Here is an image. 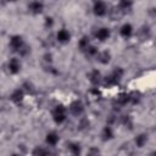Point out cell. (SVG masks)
<instances>
[{
  "label": "cell",
  "instance_id": "9c48e42d",
  "mask_svg": "<svg viewBox=\"0 0 156 156\" xmlns=\"http://www.w3.org/2000/svg\"><path fill=\"white\" fill-rule=\"evenodd\" d=\"M44 10V4L41 1H32L28 4V11L33 15H39Z\"/></svg>",
  "mask_w": 156,
  "mask_h": 156
},
{
  "label": "cell",
  "instance_id": "ac0fdd59",
  "mask_svg": "<svg viewBox=\"0 0 156 156\" xmlns=\"http://www.w3.org/2000/svg\"><path fill=\"white\" fill-rule=\"evenodd\" d=\"M147 140H149L147 134H146V133H140V134H138V135L135 136L134 143H135V145H136L138 147H144V146L146 145Z\"/></svg>",
  "mask_w": 156,
  "mask_h": 156
},
{
  "label": "cell",
  "instance_id": "30bf717a",
  "mask_svg": "<svg viewBox=\"0 0 156 156\" xmlns=\"http://www.w3.org/2000/svg\"><path fill=\"white\" fill-rule=\"evenodd\" d=\"M133 33H134V28H133V26H132L130 23H124V24H122L121 28H119V34H121V37L124 38V39L130 38V37L133 35Z\"/></svg>",
  "mask_w": 156,
  "mask_h": 156
},
{
  "label": "cell",
  "instance_id": "2e32d148",
  "mask_svg": "<svg viewBox=\"0 0 156 156\" xmlns=\"http://www.w3.org/2000/svg\"><path fill=\"white\" fill-rule=\"evenodd\" d=\"M115 134H113V129L110 127V126H105L101 130V139L104 141H108L111 139H113Z\"/></svg>",
  "mask_w": 156,
  "mask_h": 156
},
{
  "label": "cell",
  "instance_id": "e0dca14e",
  "mask_svg": "<svg viewBox=\"0 0 156 156\" xmlns=\"http://www.w3.org/2000/svg\"><path fill=\"white\" fill-rule=\"evenodd\" d=\"M32 156H51V152L48 147L38 145L32 150Z\"/></svg>",
  "mask_w": 156,
  "mask_h": 156
},
{
  "label": "cell",
  "instance_id": "cb8c5ba5",
  "mask_svg": "<svg viewBox=\"0 0 156 156\" xmlns=\"http://www.w3.org/2000/svg\"><path fill=\"white\" fill-rule=\"evenodd\" d=\"M54 26V18L52 17H45V27L46 28H51Z\"/></svg>",
  "mask_w": 156,
  "mask_h": 156
},
{
  "label": "cell",
  "instance_id": "d4e9b609",
  "mask_svg": "<svg viewBox=\"0 0 156 156\" xmlns=\"http://www.w3.org/2000/svg\"><path fill=\"white\" fill-rule=\"evenodd\" d=\"M11 156H22V155H21V154H12Z\"/></svg>",
  "mask_w": 156,
  "mask_h": 156
},
{
  "label": "cell",
  "instance_id": "7a4b0ae2",
  "mask_svg": "<svg viewBox=\"0 0 156 156\" xmlns=\"http://www.w3.org/2000/svg\"><path fill=\"white\" fill-rule=\"evenodd\" d=\"M51 116L56 124H61L67 119V108L63 105H56L51 112Z\"/></svg>",
  "mask_w": 156,
  "mask_h": 156
},
{
  "label": "cell",
  "instance_id": "7402d4cb",
  "mask_svg": "<svg viewBox=\"0 0 156 156\" xmlns=\"http://www.w3.org/2000/svg\"><path fill=\"white\" fill-rule=\"evenodd\" d=\"M85 54H87V56H90V57H95L96 55H98V52H99V50H98V48L95 46V45H89L88 46V49L84 51Z\"/></svg>",
  "mask_w": 156,
  "mask_h": 156
},
{
  "label": "cell",
  "instance_id": "9a60e30c",
  "mask_svg": "<svg viewBox=\"0 0 156 156\" xmlns=\"http://www.w3.org/2000/svg\"><path fill=\"white\" fill-rule=\"evenodd\" d=\"M95 57H96V60H98L100 63H102V65H107V63L111 61V52L107 51V50L99 51L98 55H96Z\"/></svg>",
  "mask_w": 156,
  "mask_h": 156
},
{
  "label": "cell",
  "instance_id": "52a82bcc",
  "mask_svg": "<svg viewBox=\"0 0 156 156\" xmlns=\"http://www.w3.org/2000/svg\"><path fill=\"white\" fill-rule=\"evenodd\" d=\"M111 37V30L107 27H100L98 28V30L95 32V38L99 41H106L108 38Z\"/></svg>",
  "mask_w": 156,
  "mask_h": 156
},
{
  "label": "cell",
  "instance_id": "5b68a950",
  "mask_svg": "<svg viewBox=\"0 0 156 156\" xmlns=\"http://www.w3.org/2000/svg\"><path fill=\"white\" fill-rule=\"evenodd\" d=\"M93 12L98 17H102L107 13V5L104 1H95L93 4Z\"/></svg>",
  "mask_w": 156,
  "mask_h": 156
},
{
  "label": "cell",
  "instance_id": "8992f818",
  "mask_svg": "<svg viewBox=\"0 0 156 156\" xmlns=\"http://www.w3.org/2000/svg\"><path fill=\"white\" fill-rule=\"evenodd\" d=\"M7 69L11 74H17L21 71V61L17 57H12L7 62Z\"/></svg>",
  "mask_w": 156,
  "mask_h": 156
},
{
  "label": "cell",
  "instance_id": "ffe728a7",
  "mask_svg": "<svg viewBox=\"0 0 156 156\" xmlns=\"http://www.w3.org/2000/svg\"><path fill=\"white\" fill-rule=\"evenodd\" d=\"M132 7H133V2H132V1H126V0H123V1H119V2H118V11H119L121 13H126V12L130 11Z\"/></svg>",
  "mask_w": 156,
  "mask_h": 156
},
{
  "label": "cell",
  "instance_id": "4fadbf2b",
  "mask_svg": "<svg viewBox=\"0 0 156 156\" xmlns=\"http://www.w3.org/2000/svg\"><path fill=\"white\" fill-rule=\"evenodd\" d=\"M58 141H60V136L56 132H49L45 135V143L49 146H55V145H57Z\"/></svg>",
  "mask_w": 156,
  "mask_h": 156
},
{
  "label": "cell",
  "instance_id": "6da1fadb",
  "mask_svg": "<svg viewBox=\"0 0 156 156\" xmlns=\"http://www.w3.org/2000/svg\"><path fill=\"white\" fill-rule=\"evenodd\" d=\"M123 69L121 68V67H116V68H113V71L108 74V76H106L105 78H104V84L106 85V87H112V85H116V84H118L119 82H121V79H122V77H123Z\"/></svg>",
  "mask_w": 156,
  "mask_h": 156
},
{
  "label": "cell",
  "instance_id": "3957f363",
  "mask_svg": "<svg viewBox=\"0 0 156 156\" xmlns=\"http://www.w3.org/2000/svg\"><path fill=\"white\" fill-rule=\"evenodd\" d=\"M24 40H23V38L21 37V35H18V34H16V35H12L11 38H10V41H9V45H10V48L13 50V51H20L23 46H24Z\"/></svg>",
  "mask_w": 156,
  "mask_h": 156
},
{
  "label": "cell",
  "instance_id": "603a6c76",
  "mask_svg": "<svg viewBox=\"0 0 156 156\" xmlns=\"http://www.w3.org/2000/svg\"><path fill=\"white\" fill-rule=\"evenodd\" d=\"M101 152H100V149H98L96 146H90L87 151V156H100Z\"/></svg>",
  "mask_w": 156,
  "mask_h": 156
},
{
  "label": "cell",
  "instance_id": "44dd1931",
  "mask_svg": "<svg viewBox=\"0 0 156 156\" xmlns=\"http://www.w3.org/2000/svg\"><path fill=\"white\" fill-rule=\"evenodd\" d=\"M89 45H90V39H89L88 35H83V37L78 40V48H79V50H82V51H85Z\"/></svg>",
  "mask_w": 156,
  "mask_h": 156
},
{
  "label": "cell",
  "instance_id": "ba28073f",
  "mask_svg": "<svg viewBox=\"0 0 156 156\" xmlns=\"http://www.w3.org/2000/svg\"><path fill=\"white\" fill-rule=\"evenodd\" d=\"M88 79L89 82L93 84V85H98L101 80H102V76H101V72L99 69H91L89 73H88Z\"/></svg>",
  "mask_w": 156,
  "mask_h": 156
},
{
  "label": "cell",
  "instance_id": "7c38bea8",
  "mask_svg": "<svg viewBox=\"0 0 156 156\" xmlns=\"http://www.w3.org/2000/svg\"><path fill=\"white\" fill-rule=\"evenodd\" d=\"M56 40H57L58 43H62V44L68 43V41L71 40V33H69L67 29L62 28V29H60V30L56 33Z\"/></svg>",
  "mask_w": 156,
  "mask_h": 156
},
{
  "label": "cell",
  "instance_id": "277c9868",
  "mask_svg": "<svg viewBox=\"0 0 156 156\" xmlns=\"http://www.w3.org/2000/svg\"><path fill=\"white\" fill-rule=\"evenodd\" d=\"M68 111H69L71 115L78 117V116H80L84 112V105H83V102L80 100H74L68 106Z\"/></svg>",
  "mask_w": 156,
  "mask_h": 156
},
{
  "label": "cell",
  "instance_id": "8fae6325",
  "mask_svg": "<svg viewBox=\"0 0 156 156\" xmlns=\"http://www.w3.org/2000/svg\"><path fill=\"white\" fill-rule=\"evenodd\" d=\"M23 99H24V90L21 88L15 89L10 95V100L15 104H21L23 101Z\"/></svg>",
  "mask_w": 156,
  "mask_h": 156
},
{
  "label": "cell",
  "instance_id": "5bb4252c",
  "mask_svg": "<svg viewBox=\"0 0 156 156\" xmlns=\"http://www.w3.org/2000/svg\"><path fill=\"white\" fill-rule=\"evenodd\" d=\"M67 150L71 152L72 156H80V152H82L80 144L79 143H76V141L67 143Z\"/></svg>",
  "mask_w": 156,
  "mask_h": 156
},
{
  "label": "cell",
  "instance_id": "d6986e66",
  "mask_svg": "<svg viewBox=\"0 0 156 156\" xmlns=\"http://www.w3.org/2000/svg\"><path fill=\"white\" fill-rule=\"evenodd\" d=\"M116 102L119 105V106H124L130 102V95L129 93H121L117 98H116Z\"/></svg>",
  "mask_w": 156,
  "mask_h": 156
}]
</instances>
